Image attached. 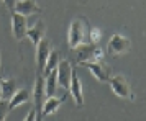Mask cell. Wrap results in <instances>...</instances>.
<instances>
[{
    "label": "cell",
    "mask_w": 146,
    "mask_h": 121,
    "mask_svg": "<svg viewBox=\"0 0 146 121\" xmlns=\"http://www.w3.org/2000/svg\"><path fill=\"white\" fill-rule=\"evenodd\" d=\"M90 25L89 21L84 18V16H79V18H74L71 21V26H69V34H67V43L69 46L76 49L80 44H86V43H90Z\"/></svg>",
    "instance_id": "cell-1"
},
{
    "label": "cell",
    "mask_w": 146,
    "mask_h": 121,
    "mask_svg": "<svg viewBox=\"0 0 146 121\" xmlns=\"http://www.w3.org/2000/svg\"><path fill=\"white\" fill-rule=\"evenodd\" d=\"M77 53V62H92V60H100L102 59V49L95 43H86L76 47Z\"/></svg>",
    "instance_id": "cell-2"
},
{
    "label": "cell",
    "mask_w": 146,
    "mask_h": 121,
    "mask_svg": "<svg viewBox=\"0 0 146 121\" xmlns=\"http://www.w3.org/2000/svg\"><path fill=\"white\" fill-rule=\"evenodd\" d=\"M131 47V41L128 39L123 34H113L110 41H108V46H107V51L112 56H118V54H123L126 51H130Z\"/></svg>",
    "instance_id": "cell-3"
},
{
    "label": "cell",
    "mask_w": 146,
    "mask_h": 121,
    "mask_svg": "<svg viewBox=\"0 0 146 121\" xmlns=\"http://www.w3.org/2000/svg\"><path fill=\"white\" fill-rule=\"evenodd\" d=\"M46 100V92H44V77L41 75V72H38L36 80H35V87H33V101H35V110L36 114L40 116L41 110H43V103ZM43 116V114H41Z\"/></svg>",
    "instance_id": "cell-4"
},
{
    "label": "cell",
    "mask_w": 146,
    "mask_h": 121,
    "mask_svg": "<svg viewBox=\"0 0 146 121\" xmlns=\"http://www.w3.org/2000/svg\"><path fill=\"white\" fill-rule=\"evenodd\" d=\"M108 82H110L112 92L117 97H120V98H133L131 88H130V85H128V82H126L123 75H113V77L108 79Z\"/></svg>",
    "instance_id": "cell-5"
},
{
    "label": "cell",
    "mask_w": 146,
    "mask_h": 121,
    "mask_svg": "<svg viewBox=\"0 0 146 121\" xmlns=\"http://www.w3.org/2000/svg\"><path fill=\"white\" fill-rule=\"evenodd\" d=\"M27 31H28V18L13 12V15H12V33H13V38L17 41H23L27 38Z\"/></svg>",
    "instance_id": "cell-6"
},
{
    "label": "cell",
    "mask_w": 146,
    "mask_h": 121,
    "mask_svg": "<svg viewBox=\"0 0 146 121\" xmlns=\"http://www.w3.org/2000/svg\"><path fill=\"white\" fill-rule=\"evenodd\" d=\"M72 70L74 67L71 66L69 60H61L58 69H56V74H58V85L62 88H69L71 85V77H72Z\"/></svg>",
    "instance_id": "cell-7"
},
{
    "label": "cell",
    "mask_w": 146,
    "mask_h": 121,
    "mask_svg": "<svg viewBox=\"0 0 146 121\" xmlns=\"http://www.w3.org/2000/svg\"><path fill=\"white\" fill-rule=\"evenodd\" d=\"M13 12L28 18V16H31L35 13H40L41 8L36 3V0H17V3H15V7H13Z\"/></svg>",
    "instance_id": "cell-8"
},
{
    "label": "cell",
    "mask_w": 146,
    "mask_h": 121,
    "mask_svg": "<svg viewBox=\"0 0 146 121\" xmlns=\"http://www.w3.org/2000/svg\"><path fill=\"white\" fill-rule=\"evenodd\" d=\"M69 93L74 98V103L77 107H84V93H82V84L79 80V75L76 70H72V77H71V85H69Z\"/></svg>",
    "instance_id": "cell-9"
},
{
    "label": "cell",
    "mask_w": 146,
    "mask_h": 121,
    "mask_svg": "<svg viewBox=\"0 0 146 121\" xmlns=\"http://www.w3.org/2000/svg\"><path fill=\"white\" fill-rule=\"evenodd\" d=\"M35 47H36V66H38V72H43L44 64H46V60H48V56L51 53V47H49V43L44 38Z\"/></svg>",
    "instance_id": "cell-10"
},
{
    "label": "cell",
    "mask_w": 146,
    "mask_h": 121,
    "mask_svg": "<svg viewBox=\"0 0 146 121\" xmlns=\"http://www.w3.org/2000/svg\"><path fill=\"white\" fill-rule=\"evenodd\" d=\"M84 66H86L90 72H92V75L97 79L99 82H108V69H107V66H104L100 60H92V62H84Z\"/></svg>",
    "instance_id": "cell-11"
},
{
    "label": "cell",
    "mask_w": 146,
    "mask_h": 121,
    "mask_svg": "<svg viewBox=\"0 0 146 121\" xmlns=\"http://www.w3.org/2000/svg\"><path fill=\"white\" fill-rule=\"evenodd\" d=\"M44 33H46V26H44V23H43V21H36L33 26H28L27 36L30 38V41L33 43L35 46H36V44L44 38Z\"/></svg>",
    "instance_id": "cell-12"
},
{
    "label": "cell",
    "mask_w": 146,
    "mask_h": 121,
    "mask_svg": "<svg viewBox=\"0 0 146 121\" xmlns=\"http://www.w3.org/2000/svg\"><path fill=\"white\" fill-rule=\"evenodd\" d=\"M62 100H64V97H62V98L56 97V95H53V97H46V100H44V103H43L41 114H43V116H49V114L56 113V111L59 110Z\"/></svg>",
    "instance_id": "cell-13"
},
{
    "label": "cell",
    "mask_w": 146,
    "mask_h": 121,
    "mask_svg": "<svg viewBox=\"0 0 146 121\" xmlns=\"http://www.w3.org/2000/svg\"><path fill=\"white\" fill-rule=\"evenodd\" d=\"M30 100V92H28L27 88H18L13 95H12V98L8 100V105H10V110H13V108L20 107L23 103H27Z\"/></svg>",
    "instance_id": "cell-14"
},
{
    "label": "cell",
    "mask_w": 146,
    "mask_h": 121,
    "mask_svg": "<svg viewBox=\"0 0 146 121\" xmlns=\"http://www.w3.org/2000/svg\"><path fill=\"white\" fill-rule=\"evenodd\" d=\"M59 62H61V54H59V51L53 49V51L49 53V56H48V60H46V64H44V69H43V72H41V74H43V75H48L49 72L56 70V69H58V66H59Z\"/></svg>",
    "instance_id": "cell-15"
},
{
    "label": "cell",
    "mask_w": 146,
    "mask_h": 121,
    "mask_svg": "<svg viewBox=\"0 0 146 121\" xmlns=\"http://www.w3.org/2000/svg\"><path fill=\"white\" fill-rule=\"evenodd\" d=\"M56 87H58V74H56V70H53L48 75H44V92H46V97H53L56 93Z\"/></svg>",
    "instance_id": "cell-16"
},
{
    "label": "cell",
    "mask_w": 146,
    "mask_h": 121,
    "mask_svg": "<svg viewBox=\"0 0 146 121\" xmlns=\"http://www.w3.org/2000/svg\"><path fill=\"white\" fill-rule=\"evenodd\" d=\"M17 90H18L17 82L13 79H2V98L3 100H10Z\"/></svg>",
    "instance_id": "cell-17"
},
{
    "label": "cell",
    "mask_w": 146,
    "mask_h": 121,
    "mask_svg": "<svg viewBox=\"0 0 146 121\" xmlns=\"http://www.w3.org/2000/svg\"><path fill=\"white\" fill-rule=\"evenodd\" d=\"M8 111H10V105H8V100H0V121H5Z\"/></svg>",
    "instance_id": "cell-18"
},
{
    "label": "cell",
    "mask_w": 146,
    "mask_h": 121,
    "mask_svg": "<svg viewBox=\"0 0 146 121\" xmlns=\"http://www.w3.org/2000/svg\"><path fill=\"white\" fill-rule=\"evenodd\" d=\"M99 36H100V31L95 30V28H92V30H90V43H97Z\"/></svg>",
    "instance_id": "cell-19"
},
{
    "label": "cell",
    "mask_w": 146,
    "mask_h": 121,
    "mask_svg": "<svg viewBox=\"0 0 146 121\" xmlns=\"http://www.w3.org/2000/svg\"><path fill=\"white\" fill-rule=\"evenodd\" d=\"M23 121H36V110L33 108V110L27 114V118H25Z\"/></svg>",
    "instance_id": "cell-20"
},
{
    "label": "cell",
    "mask_w": 146,
    "mask_h": 121,
    "mask_svg": "<svg viewBox=\"0 0 146 121\" xmlns=\"http://www.w3.org/2000/svg\"><path fill=\"white\" fill-rule=\"evenodd\" d=\"M2 2L5 3V7H7L8 10L13 12V7H15V3H17V0H2Z\"/></svg>",
    "instance_id": "cell-21"
},
{
    "label": "cell",
    "mask_w": 146,
    "mask_h": 121,
    "mask_svg": "<svg viewBox=\"0 0 146 121\" xmlns=\"http://www.w3.org/2000/svg\"><path fill=\"white\" fill-rule=\"evenodd\" d=\"M0 100H2V77H0Z\"/></svg>",
    "instance_id": "cell-22"
},
{
    "label": "cell",
    "mask_w": 146,
    "mask_h": 121,
    "mask_svg": "<svg viewBox=\"0 0 146 121\" xmlns=\"http://www.w3.org/2000/svg\"><path fill=\"white\" fill-rule=\"evenodd\" d=\"M36 121H43V116H41V114H40V116L36 114Z\"/></svg>",
    "instance_id": "cell-23"
}]
</instances>
